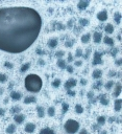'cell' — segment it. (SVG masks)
Returning <instances> with one entry per match:
<instances>
[{"label":"cell","instance_id":"1","mask_svg":"<svg viewBox=\"0 0 122 134\" xmlns=\"http://www.w3.org/2000/svg\"><path fill=\"white\" fill-rule=\"evenodd\" d=\"M41 26V16L31 7L0 9V50L9 54L26 50L39 37Z\"/></svg>","mask_w":122,"mask_h":134},{"label":"cell","instance_id":"2","mask_svg":"<svg viewBox=\"0 0 122 134\" xmlns=\"http://www.w3.org/2000/svg\"><path fill=\"white\" fill-rule=\"evenodd\" d=\"M25 88L27 91L29 92H39L42 88L43 82H42V79L37 74H28L25 78Z\"/></svg>","mask_w":122,"mask_h":134},{"label":"cell","instance_id":"3","mask_svg":"<svg viewBox=\"0 0 122 134\" xmlns=\"http://www.w3.org/2000/svg\"><path fill=\"white\" fill-rule=\"evenodd\" d=\"M79 129V124L74 119H68L65 123V130L69 134H74L76 133Z\"/></svg>","mask_w":122,"mask_h":134},{"label":"cell","instance_id":"4","mask_svg":"<svg viewBox=\"0 0 122 134\" xmlns=\"http://www.w3.org/2000/svg\"><path fill=\"white\" fill-rule=\"evenodd\" d=\"M76 84H77V81L75 79H69L67 82L65 83V88L69 90V89H72L73 87H75Z\"/></svg>","mask_w":122,"mask_h":134},{"label":"cell","instance_id":"5","mask_svg":"<svg viewBox=\"0 0 122 134\" xmlns=\"http://www.w3.org/2000/svg\"><path fill=\"white\" fill-rule=\"evenodd\" d=\"M101 63H102L101 54L96 51L94 54V57H93V65H99V64H101Z\"/></svg>","mask_w":122,"mask_h":134},{"label":"cell","instance_id":"6","mask_svg":"<svg viewBox=\"0 0 122 134\" xmlns=\"http://www.w3.org/2000/svg\"><path fill=\"white\" fill-rule=\"evenodd\" d=\"M97 19L99 20V21H101V22H103V21H105V20H108V12L107 10H101V12H99L97 14Z\"/></svg>","mask_w":122,"mask_h":134},{"label":"cell","instance_id":"7","mask_svg":"<svg viewBox=\"0 0 122 134\" xmlns=\"http://www.w3.org/2000/svg\"><path fill=\"white\" fill-rule=\"evenodd\" d=\"M121 93V84L116 83L115 87H114V92H113V98H118Z\"/></svg>","mask_w":122,"mask_h":134},{"label":"cell","instance_id":"8","mask_svg":"<svg viewBox=\"0 0 122 134\" xmlns=\"http://www.w3.org/2000/svg\"><path fill=\"white\" fill-rule=\"evenodd\" d=\"M14 120L17 123V124H22V123L25 120V115L24 114H21V113L16 114L14 116Z\"/></svg>","mask_w":122,"mask_h":134},{"label":"cell","instance_id":"9","mask_svg":"<svg viewBox=\"0 0 122 134\" xmlns=\"http://www.w3.org/2000/svg\"><path fill=\"white\" fill-rule=\"evenodd\" d=\"M57 44H59V39H57V38H51V39H49L48 46L50 47V48H55V47L57 46Z\"/></svg>","mask_w":122,"mask_h":134},{"label":"cell","instance_id":"10","mask_svg":"<svg viewBox=\"0 0 122 134\" xmlns=\"http://www.w3.org/2000/svg\"><path fill=\"white\" fill-rule=\"evenodd\" d=\"M34 130H36V125L33 124V123H28V124L25 125V132L33 133Z\"/></svg>","mask_w":122,"mask_h":134},{"label":"cell","instance_id":"11","mask_svg":"<svg viewBox=\"0 0 122 134\" xmlns=\"http://www.w3.org/2000/svg\"><path fill=\"white\" fill-rule=\"evenodd\" d=\"M10 98H12L14 101H20L21 98H22V94L18 91H12L10 92Z\"/></svg>","mask_w":122,"mask_h":134},{"label":"cell","instance_id":"12","mask_svg":"<svg viewBox=\"0 0 122 134\" xmlns=\"http://www.w3.org/2000/svg\"><path fill=\"white\" fill-rule=\"evenodd\" d=\"M102 39V34L99 33V31H96L94 33V36H93V40H94L95 43H100Z\"/></svg>","mask_w":122,"mask_h":134},{"label":"cell","instance_id":"13","mask_svg":"<svg viewBox=\"0 0 122 134\" xmlns=\"http://www.w3.org/2000/svg\"><path fill=\"white\" fill-rule=\"evenodd\" d=\"M88 5H89V1H79L77 4V7L79 10H84L88 7Z\"/></svg>","mask_w":122,"mask_h":134},{"label":"cell","instance_id":"14","mask_svg":"<svg viewBox=\"0 0 122 134\" xmlns=\"http://www.w3.org/2000/svg\"><path fill=\"white\" fill-rule=\"evenodd\" d=\"M37 113H38V116L40 119H43L45 116V109L42 106H38L37 107Z\"/></svg>","mask_w":122,"mask_h":134},{"label":"cell","instance_id":"15","mask_svg":"<svg viewBox=\"0 0 122 134\" xmlns=\"http://www.w3.org/2000/svg\"><path fill=\"white\" fill-rule=\"evenodd\" d=\"M98 99L100 101V104L101 105H104V106H107V105H108V99L107 95H104V94H102V95H100L99 98H98Z\"/></svg>","mask_w":122,"mask_h":134},{"label":"cell","instance_id":"16","mask_svg":"<svg viewBox=\"0 0 122 134\" xmlns=\"http://www.w3.org/2000/svg\"><path fill=\"white\" fill-rule=\"evenodd\" d=\"M56 65H57V67H59L60 69H66V66H67L66 61H64L63 59H59V60H57Z\"/></svg>","mask_w":122,"mask_h":134},{"label":"cell","instance_id":"17","mask_svg":"<svg viewBox=\"0 0 122 134\" xmlns=\"http://www.w3.org/2000/svg\"><path fill=\"white\" fill-rule=\"evenodd\" d=\"M103 42H104L107 45H110V46L114 45V40L111 38V37H108V36H105L104 38H103Z\"/></svg>","mask_w":122,"mask_h":134},{"label":"cell","instance_id":"18","mask_svg":"<svg viewBox=\"0 0 122 134\" xmlns=\"http://www.w3.org/2000/svg\"><path fill=\"white\" fill-rule=\"evenodd\" d=\"M101 75H102V71L100 69H95L94 71H93V73H92V77L94 79H100L101 78Z\"/></svg>","mask_w":122,"mask_h":134},{"label":"cell","instance_id":"19","mask_svg":"<svg viewBox=\"0 0 122 134\" xmlns=\"http://www.w3.org/2000/svg\"><path fill=\"white\" fill-rule=\"evenodd\" d=\"M37 102V99L34 96H27L24 99V104H33Z\"/></svg>","mask_w":122,"mask_h":134},{"label":"cell","instance_id":"20","mask_svg":"<svg viewBox=\"0 0 122 134\" xmlns=\"http://www.w3.org/2000/svg\"><path fill=\"white\" fill-rule=\"evenodd\" d=\"M90 39H91V35H90V34H84V35L81 36V42L84 43V44L89 43Z\"/></svg>","mask_w":122,"mask_h":134},{"label":"cell","instance_id":"21","mask_svg":"<svg viewBox=\"0 0 122 134\" xmlns=\"http://www.w3.org/2000/svg\"><path fill=\"white\" fill-rule=\"evenodd\" d=\"M121 105H122V101L120 99H117L115 101V111L116 112H119L121 109Z\"/></svg>","mask_w":122,"mask_h":134},{"label":"cell","instance_id":"22","mask_svg":"<svg viewBox=\"0 0 122 134\" xmlns=\"http://www.w3.org/2000/svg\"><path fill=\"white\" fill-rule=\"evenodd\" d=\"M104 30H105V33L107 34H113L114 33V26L111 24V23H108V24L105 25Z\"/></svg>","mask_w":122,"mask_h":134},{"label":"cell","instance_id":"23","mask_svg":"<svg viewBox=\"0 0 122 134\" xmlns=\"http://www.w3.org/2000/svg\"><path fill=\"white\" fill-rule=\"evenodd\" d=\"M16 131V126L14 124H10L9 127L6 128V133L7 134H13Z\"/></svg>","mask_w":122,"mask_h":134},{"label":"cell","instance_id":"24","mask_svg":"<svg viewBox=\"0 0 122 134\" xmlns=\"http://www.w3.org/2000/svg\"><path fill=\"white\" fill-rule=\"evenodd\" d=\"M40 134H55L53 130H51L50 128H44L40 131Z\"/></svg>","mask_w":122,"mask_h":134},{"label":"cell","instance_id":"25","mask_svg":"<svg viewBox=\"0 0 122 134\" xmlns=\"http://www.w3.org/2000/svg\"><path fill=\"white\" fill-rule=\"evenodd\" d=\"M114 21H115L117 24L120 23V21H121V14L119 12H117V13H115V14H114Z\"/></svg>","mask_w":122,"mask_h":134},{"label":"cell","instance_id":"26","mask_svg":"<svg viewBox=\"0 0 122 134\" xmlns=\"http://www.w3.org/2000/svg\"><path fill=\"white\" fill-rule=\"evenodd\" d=\"M89 20L88 19H84V18H81V19H79L78 21V24L79 26H87V25H89Z\"/></svg>","mask_w":122,"mask_h":134},{"label":"cell","instance_id":"27","mask_svg":"<svg viewBox=\"0 0 122 134\" xmlns=\"http://www.w3.org/2000/svg\"><path fill=\"white\" fill-rule=\"evenodd\" d=\"M30 67V63L28 62V63H25V64H23L22 66H21L20 68V71L21 72H25V71H27L28 70V68Z\"/></svg>","mask_w":122,"mask_h":134},{"label":"cell","instance_id":"28","mask_svg":"<svg viewBox=\"0 0 122 134\" xmlns=\"http://www.w3.org/2000/svg\"><path fill=\"white\" fill-rule=\"evenodd\" d=\"M12 113H15V114H19L20 112H21V107L20 106H14L12 108Z\"/></svg>","mask_w":122,"mask_h":134},{"label":"cell","instance_id":"29","mask_svg":"<svg viewBox=\"0 0 122 134\" xmlns=\"http://www.w3.org/2000/svg\"><path fill=\"white\" fill-rule=\"evenodd\" d=\"M47 114L49 115V116H54V114H55V109H54V107H49L48 109H47Z\"/></svg>","mask_w":122,"mask_h":134},{"label":"cell","instance_id":"30","mask_svg":"<svg viewBox=\"0 0 122 134\" xmlns=\"http://www.w3.org/2000/svg\"><path fill=\"white\" fill-rule=\"evenodd\" d=\"M75 112H76V113H78V114L83 113V112H84V107L81 106V105L77 104V105L75 106Z\"/></svg>","mask_w":122,"mask_h":134},{"label":"cell","instance_id":"31","mask_svg":"<svg viewBox=\"0 0 122 134\" xmlns=\"http://www.w3.org/2000/svg\"><path fill=\"white\" fill-rule=\"evenodd\" d=\"M61 80L60 79H55V80H53V82H52V86H53L54 88H59L61 86Z\"/></svg>","mask_w":122,"mask_h":134},{"label":"cell","instance_id":"32","mask_svg":"<svg viewBox=\"0 0 122 134\" xmlns=\"http://www.w3.org/2000/svg\"><path fill=\"white\" fill-rule=\"evenodd\" d=\"M68 109H69V105L67 103H63L62 104V112L63 113H66V112L68 111Z\"/></svg>","mask_w":122,"mask_h":134},{"label":"cell","instance_id":"33","mask_svg":"<svg viewBox=\"0 0 122 134\" xmlns=\"http://www.w3.org/2000/svg\"><path fill=\"white\" fill-rule=\"evenodd\" d=\"M97 123H98V125H104L105 124V117L104 116H99L97 119Z\"/></svg>","mask_w":122,"mask_h":134},{"label":"cell","instance_id":"34","mask_svg":"<svg viewBox=\"0 0 122 134\" xmlns=\"http://www.w3.org/2000/svg\"><path fill=\"white\" fill-rule=\"evenodd\" d=\"M74 44V39H72V40H67L65 42V46L66 47H72Z\"/></svg>","mask_w":122,"mask_h":134},{"label":"cell","instance_id":"35","mask_svg":"<svg viewBox=\"0 0 122 134\" xmlns=\"http://www.w3.org/2000/svg\"><path fill=\"white\" fill-rule=\"evenodd\" d=\"M64 55H65V51L64 50H59L55 52V57L59 58V59H62V58L64 57Z\"/></svg>","mask_w":122,"mask_h":134},{"label":"cell","instance_id":"36","mask_svg":"<svg viewBox=\"0 0 122 134\" xmlns=\"http://www.w3.org/2000/svg\"><path fill=\"white\" fill-rule=\"evenodd\" d=\"M83 56H84V54H83V49H81V48H77V49H76L75 57L80 58V57H83Z\"/></svg>","mask_w":122,"mask_h":134},{"label":"cell","instance_id":"37","mask_svg":"<svg viewBox=\"0 0 122 134\" xmlns=\"http://www.w3.org/2000/svg\"><path fill=\"white\" fill-rule=\"evenodd\" d=\"M114 84H115V83H114L113 81H108V82L105 84V89H107V90H110V89L114 86Z\"/></svg>","mask_w":122,"mask_h":134},{"label":"cell","instance_id":"38","mask_svg":"<svg viewBox=\"0 0 122 134\" xmlns=\"http://www.w3.org/2000/svg\"><path fill=\"white\" fill-rule=\"evenodd\" d=\"M6 81H7L6 75L0 72V83H4V82H6Z\"/></svg>","mask_w":122,"mask_h":134},{"label":"cell","instance_id":"39","mask_svg":"<svg viewBox=\"0 0 122 134\" xmlns=\"http://www.w3.org/2000/svg\"><path fill=\"white\" fill-rule=\"evenodd\" d=\"M4 67H6L7 69H12V68L14 67V65H13L10 62H4Z\"/></svg>","mask_w":122,"mask_h":134},{"label":"cell","instance_id":"40","mask_svg":"<svg viewBox=\"0 0 122 134\" xmlns=\"http://www.w3.org/2000/svg\"><path fill=\"white\" fill-rule=\"evenodd\" d=\"M67 93H68V95H70V96H75V94H76V92H75V91H73L72 89H69V90H67Z\"/></svg>","mask_w":122,"mask_h":134},{"label":"cell","instance_id":"41","mask_svg":"<svg viewBox=\"0 0 122 134\" xmlns=\"http://www.w3.org/2000/svg\"><path fill=\"white\" fill-rule=\"evenodd\" d=\"M66 69H67V71L69 72V73H73V71H74V69H73V67L72 66H66Z\"/></svg>","mask_w":122,"mask_h":134},{"label":"cell","instance_id":"42","mask_svg":"<svg viewBox=\"0 0 122 134\" xmlns=\"http://www.w3.org/2000/svg\"><path fill=\"white\" fill-rule=\"evenodd\" d=\"M36 52H37L38 55H44V54H45V52L42 50L41 48H37V49H36Z\"/></svg>","mask_w":122,"mask_h":134},{"label":"cell","instance_id":"43","mask_svg":"<svg viewBox=\"0 0 122 134\" xmlns=\"http://www.w3.org/2000/svg\"><path fill=\"white\" fill-rule=\"evenodd\" d=\"M87 96H88V99H93L94 92H93V91H90V92H88V94H87Z\"/></svg>","mask_w":122,"mask_h":134},{"label":"cell","instance_id":"44","mask_svg":"<svg viewBox=\"0 0 122 134\" xmlns=\"http://www.w3.org/2000/svg\"><path fill=\"white\" fill-rule=\"evenodd\" d=\"M56 28H57V30H63V28H65V26H64L62 23H57V24H56Z\"/></svg>","mask_w":122,"mask_h":134},{"label":"cell","instance_id":"45","mask_svg":"<svg viewBox=\"0 0 122 134\" xmlns=\"http://www.w3.org/2000/svg\"><path fill=\"white\" fill-rule=\"evenodd\" d=\"M73 23H74V21H73V20H70V21H69V22H68L67 26H68L69 28H71V27H72V26H73Z\"/></svg>","mask_w":122,"mask_h":134},{"label":"cell","instance_id":"46","mask_svg":"<svg viewBox=\"0 0 122 134\" xmlns=\"http://www.w3.org/2000/svg\"><path fill=\"white\" fill-rule=\"evenodd\" d=\"M117 52H118V48L113 49V51H112V56H113V57H115L116 55H117Z\"/></svg>","mask_w":122,"mask_h":134},{"label":"cell","instance_id":"47","mask_svg":"<svg viewBox=\"0 0 122 134\" xmlns=\"http://www.w3.org/2000/svg\"><path fill=\"white\" fill-rule=\"evenodd\" d=\"M72 60H73L72 55H71V54H69V55H68V60H67V61H68V62H72Z\"/></svg>","mask_w":122,"mask_h":134},{"label":"cell","instance_id":"48","mask_svg":"<svg viewBox=\"0 0 122 134\" xmlns=\"http://www.w3.org/2000/svg\"><path fill=\"white\" fill-rule=\"evenodd\" d=\"M90 54H91V49H87V54L84 56V58H88L90 56Z\"/></svg>","mask_w":122,"mask_h":134},{"label":"cell","instance_id":"49","mask_svg":"<svg viewBox=\"0 0 122 134\" xmlns=\"http://www.w3.org/2000/svg\"><path fill=\"white\" fill-rule=\"evenodd\" d=\"M78 134H88V131H87L86 129H81L80 131H79Z\"/></svg>","mask_w":122,"mask_h":134},{"label":"cell","instance_id":"50","mask_svg":"<svg viewBox=\"0 0 122 134\" xmlns=\"http://www.w3.org/2000/svg\"><path fill=\"white\" fill-rule=\"evenodd\" d=\"M80 84H81V85H87V80H86V79H81V80H80Z\"/></svg>","mask_w":122,"mask_h":134},{"label":"cell","instance_id":"51","mask_svg":"<svg viewBox=\"0 0 122 134\" xmlns=\"http://www.w3.org/2000/svg\"><path fill=\"white\" fill-rule=\"evenodd\" d=\"M83 65V62L81 61H76L75 62V66H81Z\"/></svg>","mask_w":122,"mask_h":134},{"label":"cell","instance_id":"52","mask_svg":"<svg viewBox=\"0 0 122 134\" xmlns=\"http://www.w3.org/2000/svg\"><path fill=\"white\" fill-rule=\"evenodd\" d=\"M116 64H117L118 66H120V65L122 64V59H119V60H117V61H116Z\"/></svg>","mask_w":122,"mask_h":134},{"label":"cell","instance_id":"53","mask_svg":"<svg viewBox=\"0 0 122 134\" xmlns=\"http://www.w3.org/2000/svg\"><path fill=\"white\" fill-rule=\"evenodd\" d=\"M115 74H116V72H115V71H113V70H112V71L108 72V77H114Z\"/></svg>","mask_w":122,"mask_h":134},{"label":"cell","instance_id":"54","mask_svg":"<svg viewBox=\"0 0 122 134\" xmlns=\"http://www.w3.org/2000/svg\"><path fill=\"white\" fill-rule=\"evenodd\" d=\"M3 115H4V109H2L0 107V116H3Z\"/></svg>","mask_w":122,"mask_h":134},{"label":"cell","instance_id":"55","mask_svg":"<svg viewBox=\"0 0 122 134\" xmlns=\"http://www.w3.org/2000/svg\"><path fill=\"white\" fill-rule=\"evenodd\" d=\"M100 85H101V82H97L96 85H94V88H99Z\"/></svg>","mask_w":122,"mask_h":134},{"label":"cell","instance_id":"56","mask_svg":"<svg viewBox=\"0 0 122 134\" xmlns=\"http://www.w3.org/2000/svg\"><path fill=\"white\" fill-rule=\"evenodd\" d=\"M39 64H41V65H44V61H43V60H39Z\"/></svg>","mask_w":122,"mask_h":134},{"label":"cell","instance_id":"57","mask_svg":"<svg viewBox=\"0 0 122 134\" xmlns=\"http://www.w3.org/2000/svg\"><path fill=\"white\" fill-rule=\"evenodd\" d=\"M100 134H108V131H105V130H103L100 132Z\"/></svg>","mask_w":122,"mask_h":134},{"label":"cell","instance_id":"58","mask_svg":"<svg viewBox=\"0 0 122 134\" xmlns=\"http://www.w3.org/2000/svg\"><path fill=\"white\" fill-rule=\"evenodd\" d=\"M3 103H4V104H7V103H9V99H7V98L5 99L4 101H3Z\"/></svg>","mask_w":122,"mask_h":134},{"label":"cell","instance_id":"59","mask_svg":"<svg viewBox=\"0 0 122 134\" xmlns=\"http://www.w3.org/2000/svg\"><path fill=\"white\" fill-rule=\"evenodd\" d=\"M3 93V88H0V95Z\"/></svg>","mask_w":122,"mask_h":134},{"label":"cell","instance_id":"60","mask_svg":"<svg viewBox=\"0 0 122 134\" xmlns=\"http://www.w3.org/2000/svg\"><path fill=\"white\" fill-rule=\"evenodd\" d=\"M93 126H94V127H93L94 129H98V126L97 125H93Z\"/></svg>","mask_w":122,"mask_h":134}]
</instances>
